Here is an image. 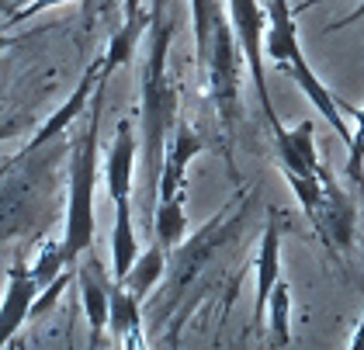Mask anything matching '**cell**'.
I'll list each match as a JSON object with an SVG mask.
<instances>
[{"label":"cell","instance_id":"obj_3","mask_svg":"<svg viewBox=\"0 0 364 350\" xmlns=\"http://www.w3.org/2000/svg\"><path fill=\"white\" fill-rule=\"evenodd\" d=\"M229 7V21L236 31V42H240V53L247 59V70H250L253 90H257V101L271 122V132L284 129L274 115L271 105V90H267V70H264V35H267V7H260V0H225Z\"/></svg>","mask_w":364,"mask_h":350},{"label":"cell","instance_id":"obj_4","mask_svg":"<svg viewBox=\"0 0 364 350\" xmlns=\"http://www.w3.org/2000/svg\"><path fill=\"white\" fill-rule=\"evenodd\" d=\"M319 181H323V201H319V216L312 218L316 236L323 240L326 253L340 264V250L354 246V233H358V208L350 201V194L340 188L330 174V166H319Z\"/></svg>","mask_w":364,"mask_h":350},{"label":"cell","instance_id":"obj_14","mask_svg":"<svg viewBox=\"0 0 364 350\" xmlns=\"http://www.w3.org/2000/svg\"><path fill=\"white\" fill-rule=\"evenodd\" d=\"M184 208H188V188L156 201V216H153L149 226H153L156 240L167 246V253H173L184 240V229H188V212Z\"/></svg>","mask_w":364,"mask_h":350},{"label":"cell","instance_id":"obj_6","mask_svg":"<svg viewBox=\"0 0 364 350\" xmlns=\"http://www.w3.org/2000/svg\"><path fill=\"white\" fill-rule=\"evenodd\" d=\"M77 285H80V302H84V316L90 326V347L101 344V333L108 329V312H112V270L87 250L77 260Z\"/></svg>","mask_w":364,"mask_h":350},{"label":"cell","instance_id":"obj_2","mask_svg":"<svg viewBox=\"0 0 364 350\" xmlns=\"http://www.w3.org/2000/svg\"><path fill=\"white\" fill-rule=\"evenodd\" d=\"M240 66H247V59L240 53L232 21L225 14V18H219V25L212 31V53H208V66L201 73L205 94L215 105V115L223 122L225 139L236 135V125L243 118V108H240Z\"/></svg>","mask_w":364,"mask_h":350},{"label":"cell","instance_id":"obj_7","mask_svg":"<svg viewBox=\"0 0 364 350\" xmlns=\"http://www.w3.org/2000/svg\"><path fill=\"white\" fill-rule=\"evenodd\" d=\"M42 292V285L35 281L28 264H11L7 267V288L0 302V347L11 344V336L31 319V305Z\"/></svg>","mask_w":364,"mask_h":350},{"label":"cell","instance_id":"obj_16","mask_svg":"<svg viewBox=\"0 0 364 350\" xmlns=\"http://www.w3.org/2000/svg\"><path fill=\"white\" fill-rule=\"evenodd\" d=\"M343 115H350L354 118V139H350V146H347V181L354 184V188L361 191L364 198V108H350V105H343Z\"/></svg>","mask_w":364,"mask_h":350},{"label":"cell","instance_id":"obj_13","mask_svg":"<svg viewBox=\"0 0 364 350\" xmlns=\"http://www.w3.org/2000/svg\"><path fill=\"white\" fill-rule=\"evenodd\" d=\"M167 246L160 240H153V246H146L139 257H136V264L129 267V274L118 281V285H125L132 295L139 298V302H146V295L156 288V281L164 277V270H167Z\"/></svg>","mask_w":364,"mask_h":350},{"label":"cell","instance_id":"obj_1","mask_svg":"<svg viewBox=\"0 0 364 350\" xmlns=\"http://www.w3.org/2000/svg\"><path fill=\"white\" fill-rule=\"evenodd\" d=\"M105 90L108 80L101 77L90 108H87V125L80 142L73 146L70 157V191H66V222H63V257L66 267L77 270V260L94 246L97 218H94V184H97V139H101V118H105Z\"/></svg>","mask_w":364,"mask_h":350},{"label":"cell","instance_id":"obj_10","mask_svg":"<svg viewBox=\"0 0 364 350\" xmlns=\"http://www.w3.org/2000/svg\"><path fill=\"white\" fill-rule=\"evenodd\" d=\"M97 83H101V59H94V66H87V73L80 77L77 90L70 94V101H63V108L53 111V118H49V122H46V125L35 132V139L25 146V157H28V153H35V149H42L46 142H53L63 129H70V125L77 122V115H84V111L90 108V97H94Z\"/></svg>","mask_w":364,"mask_h":350},{"label":"cell","instance_id":"obj_17","mask_svg":"<svg viewBox=\"0 0 364 350\" xmlns=\"http://www.w3.org/2000/svg\"><path fill=\"white\" fill-rule=\"evenodd\" d=\"M63 270H70L66 267V257H63V246H59V240L56 243H46L42 250H38V260L31 264V274H35V281L46 288L49 281H56Z\"/></svg>","mask_w":364,"mask_h":350},{"label":"cell","instance_id":"obj_19","mask_svg":"<svg viewBox=\"0 0 364 350\" xmlns=\"http://www.w3.org/2000/svg\"><path fill=\"white\" fill-rule=\"evenodd\" d=\"M312 4H319V0H309L306 7H312ZM361 18H364V0L358 4V7H354V11H350V14H347V18H340V21H333V25H330V31H336V28H347V25H354V21H361Z\"/></svg>","mask_w":364,"mask_h":350},{"label":"cell","instance_id":"obj_9","mask_svg":"<svg viewBox=\"0 0 364 350\" xmlns=\"http://www.w3.org/2000/svg\"><path fill=\"white\" fill-rule=\"evenodd\" d=\"M281 281V208H271L264 236H260V253H257V295H253V329H264V312L267 298Z\"/></svg>","mask_w":364,"mask_h":350},{"label":"cell","instance_id":"obj_21","mask_svg":"<svg viewBox=\"0 0 364 350\" xmlns=\"http://www.w3.org/2000/svg\"><path fill=\"white\" fill-rule=\"evenodd\" d=\"M11 46H14V38H11V35H4V31H0V53H4V49H11Z\"/></svg>","mask_w":364,"mask_h":350},{"label":"cell","instance_id":"obj_8","mask_svg":"<svg viewBox=\"0 0 364 350\" xmlns=\"http://www.w3.org/2000/svg\"><path fill=\"white\" fill-rule=\"evenodd\" d=\"M201 149H205V139L198 135V129L188 125L184 118H177L167 139V153H164V174H160V191H156L160 198H170L188 188V166Z\"/></svg>","mask_w":364,"mask_h":350},{"label":"cell","instance_id":"obj_15","mask_svg":"<svg viewBox=\"0 0 364 350\" xmlns=\"http://www.w3.org/2000/svg\"><path fill=\"white\" fill-rule=\"evenodd\" d=\"M267 312H271V340L288 344L291 340V288H288V281L274 285V292L267 298Z\"/></svg>","mask_w":364,"mask_h":350},{"label":"cell","instance_id":"obj_5","mask_svg":"<svg viewBox=\"0 0 364 350\" xmlns=\"http://www.w3.org/2000/svg\"><path fill=\"white\" fill-rule=\"evenodd\" d=\"M139 129L122 118L114 139L108 146V163H105V184H108V198H112L114 212L118 208H132V177H136V153H139Z\"/></svg>","mask_w":364,"mask_h":350},{"label":"cell","instance_id":"obj_20","mask_svg":"<svg viewBox=\"0 0 364 350\" xmlns=\"http://www.w3.org/2000/svg\"><path fill=\"white\" fill-rule=\"evenodd\" d=\"M350 350H364V316H361V323H358V329L350 333Z\"/></svg>","mask_w":364,"mask_h":350},{"label":"cell","instance_id":"obj_18","mask_svg":"<svg viewBox=\"0 0 364 350\" xmlns=\"http://www.w3.org/2000/svg\"><path fill=\"white\" fill-rule=\"evenodd\" d=\"M59 4H70V0H28V4H18L14 11H7V21H11V25L28 21V18L42 14V11H49V7H59Z\"/></svg>","mask_w":364,"mask_h":350},{"label":"cell","instance_id":"obj_12","mask_svg":"<svg viewBox=\"0 0 364 350\" xmlns=\"http://www.w3.org/2000/svg\"><path fill=\"white\" fill-rule=\"evenodd\" d=\"M108 329L114 344H142V302L125 285H112V312H108Z\"/></svg>","mask_w":364,"mask_h":350},{"label":"cell","instance_id":"obj_22","mask_svg":"<svg viewBox=\"0 0 364 350\" xmlns=\"http://www.w3.org/2000/svg\"><path fill=\"white\" fill-rule=\"evenodd\" d=\"M18 4H21V0H0V11H14Z\"/></svg>","mask_w":364,"mask_h":350},{"label":"cell","instance_id":"obj_11","mask_svg":"<svg viewBox=\"0 0 364 350\" xmlns=\"http://www.w3.org/2000/svg\"><path fill=\"white\" fill-rule=\"evenodd\" d=\"M149 21H153V11H142L139 18H125V21L118 25V31L112 35L108 49L101 55V77H105V80H112V73L118 66H129V63H132L142 35L149 31Z\"/></svg>","mask_w":364,"mask_h":350}]
</instances>
